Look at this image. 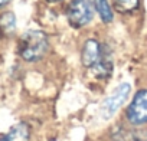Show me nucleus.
<instances>
[{
	"label": "nucleus",
	"instance_id": "obj_4",
	"mask_svg": "<svg viewBox=\"0 0 147 141\" xmlns=\"http://www.w3.org/2000/svg\"><path fill=\"white\" fill-rule=\"evenodd\" d=\"M130 91H131L130 84H127V82L120 84V85L104 99V102L101 104V108H100L101 117H102L104 120H110V118L118 111V108L125 102V99H127L128 95H130Z\"/></svg>",
	"mask_w": 147,
	"mask_h": 141
},
{
	"label": "nucleus",
	"instance_id": "obj_7",
	"mask_svg": "<svg viewBox=\"0 0 147 141\" xmlns=\"http://www.w3.org/2000/svg\"><path fill=\"white\" fill-rule=\"evenodd\" d=\"M0 30L3 35L10 36L16 30V16L12 12H5L0 15Z\"/></svg>",
	"mask_w": 147,
	"mask_h": 141
},
{
	"label": "nucleus",
	"instance_id": "obj_9",
	"mask_svg": "<svg viewBox=\"0 0 147 141\" xmlns=\"http://www.w3.org/2000/svg\"><path fill=\"white\" fill-rule=\"evenodd\" d=\"M113 5L120 13H133L138 9L140 0H113Z\"/></svg>",
	"mask_w": 147,
	"mask_h": 141
},
{
	"label": "nucleus",
	"instance_id": "obj_1",
	"mask_svg": "<svg viewBox=\"0 0 147 141\" xmlns=\"http://www.w3.org/2000/svg\"><path fill=\"white\" fill-rule=\"evenodd\" d=\"M81 62L97 78H108L113 72V55L107 45L97 39H88L81 50Z\"/></svg>",
	"mask_w": 147,
	"mask_h": 141
},
{
	"label": "nucleus",
	"instance_id": "obj_8",
	"mask_svg": "<svg viewBox=\"0 0 147 141\" xmlns=\"http://www.w3.org/2000/svg\"><path fill=\"white\" fill-rule=\"evenodd\" d=\"M92 2H94V7L98 12L101 20L104 23L113 22V17L114 16H113V9H111V6L108 3V0H92Z\"/></svg>",
	"mask_w": 147,
	"mask_h": 141
},
{
	"label": "nucleus",
	"instance_id": "obj_11",
	"mask_svg": "<svg viewBox=\"0 0 147 141\" xmlns=\"http://www.w3.org/2000/svg\"><path fill=\"white\" fill-rule=\"evenodd\" d=\"M0 141H7V137H6V134H0Z\"/></svg>",
	"mask_w": 147,
	"mask_h": 141
},
{
	"label": "nucleus",
	"instance_id": "obj_5",
	"mask_svg": "<svg viewBox=\"0 0 147 141\" xmlns=\"http://www.w3.org/2000/svg\"><path fill=\"white\" fill-rule=\"evenodd\" d=\"M127 120L133 125H143L147 122V89H141L136 94L127 108Z\"/></svg>",
	"mask_w": 147,
	"mask_h": 141
},
{
	"label": "nucleus",
	"instance_id": "obj_3",
	"mask_svg": "<svg viewBox=\"0 0 147 141\" xmlns=\"http://www.w3.org/2000/svg\"><path fill=\"white\" fill-rule=\"evenodd\" d=\"M94 10L95 7L92 0H72L66 9L69 25L75 29L84 28L92 20Z\"/></svg>",
	"mask_w": 147,
	"mask_h": 141
},
{
	"label": "nucleus",
	"instance_id": "obj_6",
	"mask_svg": "<svg viewBox=\"0 0 147 141\" xmlns=\"http://www.w3.org/2000/svg\"><path fill=\"white\" fill-rule=\"evenodd\" d=\"M6 137H7V141H29L30 128L26 122H18L9 130Z\"/></svg>",
	"mask_w": 147,
	"mask_h": 141
},
{
	"label": "nucleus",
	"instance_id": "obj_10",
	"mask_svg": "<svg viewBox=\"0 0 147 141\" xmlns=\"http://www.w3.org/2000/svg\"><path fill=\"white\" fill-rule=\"evenodd\" d=\"M12 0H0V7H5L6 5H9Z\"/></svg>",
	"mask_w": 147,
	"mask_h": 141
},
{
	"label": "nucleus",
	"instance_id": "obj_2",
	"mask_svg": "<svg viewBox=\"0 0 147 141\" xmlns=\"http://www.w3.org/2000/svg\"><path fill=\"white\" fill-rule=\"evenodd\" d=\"M49 49V40L45 32L42 30H28L25 32L18 45L19 56L26 62L40 60Z\"/></svg>",
	"mask_w": 147,
	"mask_h": 141
},
{
	"label": "nucleus",
	"instance_id": "obj_12",
	"mask_svg": "<svg viewBox=\"0 0 147 141\" xmlns=\"http://www.w3.org/2000/svg\"><path fill=\"white\" fill-rule=\"evenodd\" d=\"M46 2H51V3H58V2H62V0H46Z\"/></svg>",
	"mask_w": 147,
	"mask_h": 141
}]
</instances>
